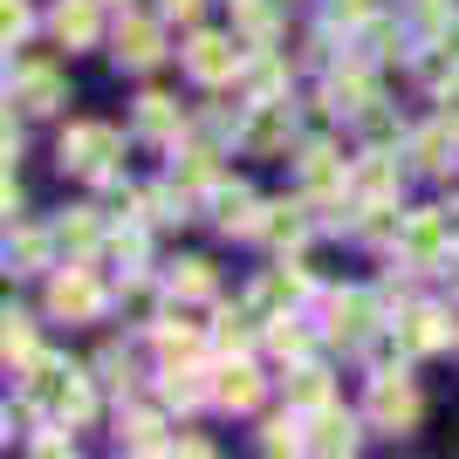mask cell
Here are the masks:
<instances>
[{
    "instance_id": "25",
    "label": "cell",
    "mask_w": 459,
    "mask_h": 459,
    "mask_svg": "<svg viewBox=\"0 0 459 459\" xmlns=\"http://www.w3.org/2000/svg\"><path fill=\"white\" fill-rule=\"evenodd\" d=\"M446 76H459V21H446L432 56H425V82H446Z\"/></svg>"
},
{
    "instance_id": "2",
    "label": "cell",
    "mask_w": 459,
    "mask_h": 459,
    "mask_svg": "<svg viewBox=\"0 0 459 459\" xmlns=\"http://www.w3.org/2000/svg\"><path fill=\"white\" fill-rule=\"evenodd\" d=\"M240 152L247 158H274V152H288V137H295V110H288L281 96H254V110L240 117Z\"/></svg>"
},
{
    "instance_id": "7",
    "label": "cell",
    "mask_w": 459,
    "mask_h": 459,
    "mask_svg": "<svg viewBox=\"0 0 459 459\" xmlns=\"http://www.w3.org/2000/svg\"><path fill=\"white\" fill-rule=\"evenodd\" d=\"M446 240H459V220H453V212H411L398 247H404L411 268H432V261H446Z\"/></svg>"
},
{
    "instance_id": "31",
    "label": "cell",
    "mask_w": 459,
    "mask_h": 459,
    "mask_svg": "<svg viewBox=\"0 0 459 459\" xmlns=\"http://www.w3.org/2000/svg\"><path fill=\"white\" fill-rule=\"evenodd\" d=\"M254 316H261V308H227V316H220V350L240 357V350L254 343Z\"/></svg>"
},
{
    "instance_id": "27",
    "label": "cell",
    "mask_w": 459,
    "mask_h": 459,
    "mask_svg": "<svg viewBox=\"0 0 459 459\" xmlns=\"http://www.w3.org/2000/svg\"><path fill=\"white\" fill-rule=\"evenodd\" d=\"M172 186H178V199H186V206L199 199V192H212V152H192L186 165L172 172Z\"/></svg>"
},
{
    "instance_id": "30",
    "label": "cell",
    "mask_w": 459,
    "mask_h": 459,
    "mask_svg": "<svg viewBox=\"0 0 459 459\" xmlns=\"http://www.w3.org/2000/svg\"><path fill=\"white\" fill-rule=\"evenodd\" d=\"M165 398H172L178 411H186V404H199V398H206V377H199L192 364H172V370H165Z\"/></svg>"
},
{
    "instance_id": "20",
    "label": "cell",
    "mask_w": 459,
    "mask_h": 459,
    "mask_svg": "<svg viewBox=\"0 0 459 459\" xmlns=\"http://www.w3.org/2000/svg\"><path fill=\"white\" fill-rule=\"evenodd\" d=\"M261 240H268V247H302V233H308V212L302 206H268V220H261Z\"/></svg>"
},
{
    "instance_id": "10",
    "label": "cell",
    "mask_w": 459,
    "mask_h": 459,
    "mask_svg": "<svg viewBox=\"0 0 459 459\" xmlns=\"http://www.w3.org/2000/svg\"><path fill=\"white\" fill-rule=\"evenodd\" d=\"M350 192H357L364 206H377V199H398V158H384L377 144H370V152L350 165Z\"/></svg>"
},
{
    "instance_id": "41",
    "label": "cell",
    "mask_w": 459,
    "mask_h": 459,
    "mask_svg": "<svg viewBox=\"0 0 459 459\" xmlns=\"http://www.w3.org/2000/svg\"><path fill=\"white\" fill-rule=\"evenodd\" d=\"M329 21H343V28H364V21H370V0H329Z\"/></svg>"
},
{
    "instance_id": "28",
    "label": "cell",
    "mask_w": 459,
    "mask_h": 459,
    "mask_svg": "<svg viewBox=\"0 0 459 459\" xmlns=\"http://www.w3.org/2000/svg\"><path fill=\"white\" fill-rule=\"evenodd\" d=\"M0 350H7V364H28V357H35V323H28L21 308H7V329H0Z\"/></svg>"
},
{
    "instance_id": "17",
    "label": "cell",
    "mask_w": 459,
    "mask_h": 459,
    "mask_svg": "<svg viewBox=\"0 0 459 459\" xmlns=\"http://www.w3.org/2000/svg\"><path fill=\"white\" fill-rule=\"evenodd\" d=\"M212 212H220V227L227 233H254V192L247 186H212Z\"/></svg>"
},
{
    "instance_id": "9",
    "label": "cell",
    "mask_w": 459,
    "mask_h": 459,
    "mask_svg": "<svg viewBox=\"0 0 459 459\" xmlns=\"http://www.w3.org/2000/svg\"><path fill=\"white\" fill-rule=\"evenodd\" d=\"M117 62H131V69L165 62V35H158V21H144V14H124V21H117Z\"/></svg>"
},
{
    "instance_id": "3",
    "label": "cell",
    "mask_w": 459,
    "mask_h": 459,
    "mask_svg": "<svg viewBox=\"0 0 459 459\" xmlns=\"http://www.w3.org/2000/svg\"><path fill=\"white\" fill-rule=\"evenodd\" d=\"M370 425H377V432H411V425H419V391H411L404 370L370 377Z\"/></svg>"
},
{
    "instance_id": "36",
    "label": "cell",
    "mask_w": 459,
    "mask_h": 459,
    "mask_svg": "<svg viewBox=\"0 0 459 459\" xmlns=\"http://www.w3.org/2000/svg\"><path fill=\"white\" fill-rule=\"evenodd\" d=\"M247 90L254 96H274V90H281V62H274V56H254L247 62Z\"/></svg>"
},
{
    "instance_id": "15",
    "label": "cell",
    "mask_w": 459,
    "mask_h": 459,
    "mask_svg": "<svg viewBox=\"0 0 459 459\" xmlns=\"http://www.w3.org/2000/svg\"><path fill=\"white\" fill-rule=\"evenodd\" d=\"M357 446V419L323 404V411H308V453H350Z\"/></svg>"
},
{
    "instance_id": "21",
    "label": "cell",
    "mask_w": 459,
    "mask_h": 459,
    "mask_svg": "<svg viewBox=\"0 0 459 459\" xmlns=\"http://www.w3.org/2000/svg\"><path fill=\"white\" fill-rule=\"evenodd\" d=\"M329 103H336V110H364V103H377V90H370V69H336V76H329Z\"/></svg>"
},
{
    "instance_id": "13",
    "label": "cell",
    "mask_w": 459,
    "mask_h": 459,
    "mask_svg": "<svg viewBox=\"0 0 459 459\" xmlns=\"http://www.w3.org/2000/svg\"><path fill=\"white\" fill-rule=\"evenodd\" d=\"M48 35H56L62 48H90V41H96V0H56Z\"/></svg>"
},
{
    "instance_id": "5",
    "label": "cell",
    "mask_w": 459,
    "mask_h": 459,
    "mask_svg": "<svg viewBox=\"0 0 459 459\" xmlns=\"http://www.w3.org/2000/svg\"><path fill=\"white\" fill-rule=\"evenodd\" d=\"M186 69L206 82V90H220V82H233L240 69H247V48H233V35H192Z\"/></svg>"
},
{
    "instance_id": "18",
    "label": "cell",
    "mask_w": 459,
    "mask_h": 459,
    "mask_svg": "<svg viewBox=\"0 0 459 459\" xmlns=\"http://www.w3.org/2000/svg\"><path fill=\"white\" fill-rule=\"evenodd\" d=\"M212 398L227 404V411H254V404H261V377H254L247 364H227L220 384H212Z\"/></svg>"
},
{
    "instance_id": "40",
    "label": "cell",
    "mask_w": 459,
    "mask_h": 459,
    "mask_svg": "<svg viewBox=\"0 0 459 459\" xmlns=\"http://www.w3.org/2000/svg\"><path fill=\"white\" fill-rule=\"evenodd\" d=\"M110 261L137 268V261H144V233H117V240H110Z\"/></svg>"
},
{
    "instance_id": "16",
    "label": "cell",
    "mask_w": 459,
    "mask_h": 459,
    "mask_svg": "<svg viewBox=\"0 0 459 459\" xmlns=\"http://www.w3.org/2000/svg\"><path fill=\"white\" fill-rule=\"evenodd\" d=\"M302 295H308V274L302 268H268V274H261V288H254V302H261V308H295Z\"/></svg>"
},
{
    "instance_id": "37",
    "label": "cell",
    "mask_w": 459,
    "mask_h": 459,
    "mask_svg": "<svg viewBox=\"0 0 459 459\" xmlns=\"http://www.w3.org/2000/svg\"><path fill=\"white\" fill-rule=\"evenodd\" d=\"M7 261H21V268H41V261H48V240H41V233H14V240H7Z\"/></svg>"
},
{
    "instance_id": "32",
    "label": "cell",
    "mask_w": 459,
    "mask_h": 459,
    "mask_svg": "<svg viewBox=\"0 0 459 459\" xmlns=\"http://www.w3.org/2000/svg\"><path fill=\"white\" fill-rule=\"evenodd\" d=\"M357 124H364V144H398V124H391V110H384V103H364V110H357Z\"/></svg>"
},
{
    "instance_id": "26",
    "label": "cell",
    "mask_w": 459,
    "mask_h": 459,
    "mask_svg": "<svg viewBox=\"0 0 459 459\" xmlns=\"http://www.w3.org/2000/svg\"><path fill=\"white\" fill-rule=\"evenodd\" d=\"M453 124H439V131H419L411 137V158H419V172H446V152H453Z\"/></svg>"
},
{
    "instance_id": "38",
    "label": "cell",
    "mask_w": 459,
    "mask_h": 459,
    "mask_svg": "<svg viewBox=\"0 0 459 459\" xmlns=\"http://www.w3.org/2000/svg\"><path fill=\"white\" fill-rule=\"evenodd\" d=\"M268 343L281 350V357H302V350H308V329H295V323H288V316H281V323L268 329Z\"/></svg>"
},
{
    "instance_id": "4",
    "label": "cell",
    "mask_w": 459,
    "mask_h": 459,
    "mask_svg": "<svg viewBox=\"0 0 459 459\" xmlns=\"http://www.w3.org/2000/svg\"><path fill=\"white\" fill-rule=\"evenodd\" d=\"M48 316H62V323H96V316H103L96 274L90 268H62L56 281H48Z\"/></svg>"
},
{
    "instance_id": "33",
    "label": "cell",
    "mask_w": 459,
    "mask_h": 459,
    "mask_svg": "<svg viewBox=\"0 0 459 459\" xmlns=\"http://www.w3.org/2000/svg\"><path fill=\"white\" fill-rule=\"evenodd\" d=\"M261 446H268V453H302V446H308V439H302V419H295V411H288V419H274Z\"/></svg>"
},
{
    "instance_id": "24",
    "label": "cell",
    "mask_w": 459,
    "mask_h": 459,
    "mask_svg": "<svg viewBox=\"0 0 459 459\" xmlns=\"http://www.w3.org/2000/svg\"><path fill=\"white\" fill-rule=\"evenodd\" d=\"M288 404H302V411H323V404H329V370L295 364V377H288Z\"/></svg>"
},
{
    "instance_id": "14",
    "label": "cell",
    "mask_w": 459,
    "mask_h": 459,
    "mask_svg": "<svg viewBox=\"0 0 459 459\" xmlns=\"http://www.w3.org/2000/svg\"><path fill=\"white\" fill-rule=\"evenodd\" d=\"M302 186L316 192V199H336V192L350 186V165L329 152V144H308V152H302Z\"/></svg>"
},
{
    "instance_id": "1",
    "label": "cell",
    "mask_w": 459,
    "mask_h": 459,
    "mask_svg": "<svg viewBox=\"0 0 459 459\" xmlns=\"http://www.w3.org/2000/svg\"><path fill=\"white\" fill-rule=\"evenodd\" d=\"M21 398L35 404V411H48V419H62V425H82V419H90V384L62 364V357H28Z\"/></svg>"
},
{
    "instance_id": "34",
    "label": "cell",
    "mask_w": 459,
    "mask_h": 459,
    "mask_svg": "<svg viewBox=\"0 0 459 459\" xmlns=\"http://www.w3.org/2000/svg\"><path fill=\"white\" fill-rule=\"evenodd\" d=\"M233 7H240V28H247L254 41L274 35V7H268V0H233Z\"/></svg>"
},
{
    "instance_id": "19",
    "label": "cell",
    "mask_w": 459,
    "mask_h": 459,
    "mask_svg": "<svg viewBox=\"0 0 459 459\" xmlns=\"http://www.w3.org/2000/svg\"><path fill=\"white\" fill-rule=\"evenodd\" d=\"M158 357H165V364H192V357H199V323L165 316V323H158Z\"/></svg>"
},
{
    "instance_id": "42",
    "label": "cell",
    "mask_w": 459,
    "mask_h": 459,
    "mask_svg": "<svg viewBox=\"0 0 459 459\" xmlns=\"http://www.w3.org/2000/svg\"><path fill=\"white\" fill-rule=\"evenodd\" d=\"M439 103H446V110H439V124H453V131H459V82H453V90L439 96Z\"/></svg>"
},
{
    "instance_id": "6",
    "label": "cell",
    "mask_w": 459,
    "mask_h": 459,
    "mask_svg": "<svg viewBox=\"0 0 459 459\" xmlns=\"http://www.w3.org/2000/svg\"><path fill=\"white\" fill-rule=\"evenodd\" d=\"M62 165L82 172V178H103L117 165V131L110 124H76V131L62 137Z\"/></svg>"
},
{
    "instance_id": "39",
    "label": "cell",
    "mask_w": 459,
    "mask_h": 459,
    "mask_svg": "<svg viewBox=\"0 0 459 459\" xmlns=\"http://www.w3.org/2000/svg\"><path fill=\"white\" fill-rule=\"evenodd\" d=\"M0 28H7V48H14V41L28 35V0H7V7H0Z\"/></svg>"
},
{
    "instance_id": "11",
    "label": "cell",
    "mask_w": 459,
    "mask_h": 459,
    "mask_svg": "<svg viewBox=\"0 0 459 459\" xmlns=\"http://www.w3.org/2000/svg\"><path fill=\"white\" fill-rule=\"evenodd\" d=\"M62 96H69V90H62V76L48 69V62H28V69L14 76V103H21L28 117H48V110H62Z\"/></svg>"
},
{
    "instance_id": "35",
    "label": "cell",
    "mask_w": 459,
    "mask_h": 459,
    "mask_svg": "<svg viewBox=\"0 0 459 459\" xmlns=\"http://www.w3.org/2000/svg\"><path fill=\"white\" fill-rule=\"evenodd\" d=\"M56 233H62V247H76V254H90V247H96V220H90V212H69Z\"/></svg>"
},
{
    "instance_id": "22",
    "label": "cell",
    "mask_w": 459,
    "mask_h": 459,
    "mask_svg": "<svg viewBox=\"0 0 459 459\" xmlns=\"http://www.w3.org/2000/svg\"><path fill=\"white\" fill-rule=\"evenodd\" d=\"M178 124H186V117H178L172 96H137V131L144 137H178Z\"/></svg>"
},
{
    "instance_id": "12",
    "label": "cell",
    "mask_w": 459,
    "mask_h": 459,
    "mask_svg": "<svg viewBox=\"0 0 459 459\" xmlns=\"http://www.w3.org/2000/svg\"><path fill=\"white\" fill-rule=\"evenodd\" d=\"M370 329H377V295H357V288H350V295L329 302V336H336V343H364Z\"/></svg>"
},
{
    "instance_id": "8",
    "label": "cell",
    "mask_w": 459,
    "mask_h": 459,
    "mask_svg": "<svg viewBox=\"0 0 459 459\" xmlns=\"http://www.w3.org/2000/svg\"><path fill=\"white\" fill-rule=\"evenodd\" d=\"M459 336L453 316H439V308H404L398 323V357H425V350H446Z\"/></svg>"
},
{
    "instance_id": "23",
    "label": "cell",
    "mask_w": 459,
    "mask_h": 459,
    "mask_svg": "<svg viewBox=\"0 0 459 459\" xmlns=\"http://www.w3.org/2000/svg\"><path fill=\"white\" fill-rule=\"evenodd\" d=\"M117 432H124V446H131V453H172V446H178V439H165V425H158L152 411H131Z\"/></svg>"
},
{
    "instance_id": "43",
    "label": "cell",
    "mask_w": 459,
    "mask_h": 459,
    "mask_svg": "<svg viewBox=\"0 0 459 459\" xmlns=\"http://www.w3.org/2000/svg\"><path fill=\"white\" fill-rule=\"evenodd\" d=\"M158 7H165L172 21H192V14H199V0H158Z\"/></svg>"
},
{
    "instance_id": "29",
    "label": "cell",
    "mask_w": 459,
    "mask_h": 459,
    "mask_svg": "<svg viewBox=\"0 0 459 459\" xmlns=\"http://www.w3.org/2000/svg\"><path fill=\"white\" fill-rule=\"evenodd\" d=\"M172 295H178V302H206V295H212V268H206V261H178Z\"/></svg>"
}]
</instances>
